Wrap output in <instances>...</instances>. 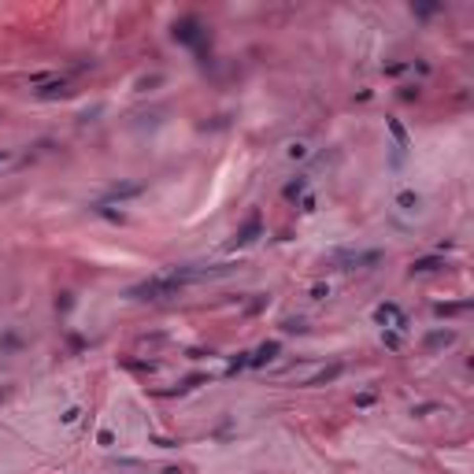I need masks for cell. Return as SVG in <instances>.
Segmentation results:
<instances>
[{
	"mask_svg": "<svg viewBox=\"0 0 474 474\" xmlns=\"http://www.w3.org/2000/svg\"><path fill=\"white\" fill-rule=\"evenodd\" d=\"M382 260V252H337L334 263L341 267V271H356V267H371Z\"/></svg>",
	"mask_w": 474,
	"mask_h": 474,
	"instance_id": "6da1fadb",
	"label": "cell"
},
{
	"mask_svg": "<svg viewBox=\"0 0 474 474\" xmlns=\"http://www.w3.org/2000/svg\"><path fill=\"white\" fill-rule=\"evenodd\" d=\"M175 41H182V45H200L204 41V26H200V19H178L175 23Z\"/></svg>",
	"mask_w": 474,
	"mask_h": 474,
	"instance_id": "7a4b0ae2",
	"label": "cell"
},
{
	"mask_svg": "<svg viewBox=\"0 0 474 474\" xmlns=\"http://www.w3.org/2000/svg\"><path fill=\"white\" fill-rule=\"evenodd\" d=\"M374 319L382 322V326H393V330H407V315L397 304H378L374 308Z\"/></svg>",
	"mask_w": 474,
	"mask_h": 474,
	"instance_id": "3957f363",
	"label": "cell"
},
{
	"mask_svg": "<svg viewBox=\"0 0 474 474\" xmlns=\"http://www.w3.org/2000/svg\"><path fill=\"white\" fill-rule=\"evenodd\" d=\"M260 233H263V219H260V215H252L248 223H245L241 230L233 233V241H230V248H245V245H252V241H256Z\"/></svg>",
	"mask_w": 474,
	"mask_h": 474,
	"instance_id": "277c9868",
	"label": "cell"
},
{
	"mask_svg": "<svg viewBox=\"0 0 474 474\" xmlns=\"http://www.w3.org/2000/svg\"><path fill=\"white\" fill-rule=\"evenodd\" d=\"M278 352H282V344H278V341H263L260 349H256V356H248V367H263V363H271Z\"/></svg>",
	"mask_w": 474,
	"mask_h": 474,
	"instance_id": "5b68a950",
	"label": "cell"
},
{
	"mask_svg": "<svg viewBox=\"0 0 474 474\" xmlns=\"http://www.w3.org/2000/svg\"><path fill=\"white\" fill-rule=\"evenodd\" d=\"M441 267H448L441 256H422V260H412V274H434Z\"/></svg>",
	"mask_w": 474,
	"mask_h": 474,
	"instance_id": "8992f818",
	"label": "cell"
},
{
	"mask_svg": "<svg viewBox=\"0 0 474 474\" xmlns=\"http://www.w3.org/2000/svg\"><path fill=\"white\" fill-rule=\"evenodd\" d=\"M452 341H456L452 330H434V334H426V349H448Z\"/></svg>",
	"mask_w": 474,
	"mask_h": 474,
	"instance_id": "52a82bcc",
	"label": "cell"
},
{
	"mask_svg": "<svg viewBox=\"0 0 474 474\" xmlns=\"http://www.w3.org/2000/svg\"><path fill=\"white\" fill-rule=\"evenodd\" d=\"M63 93H67V82H41V89H37V97L41 100H52V97H63Z\"/></svg>",
	"mask_w": 474,
	"mask_h": 474,
	"instance_id": "ba28073f",
	"label": "cell"
},
{
	"mask_svg": "<svg viewBox=\"0 0 474 474\" xmlns=\"http://www.w3.org/2000/svg\"><path fill=\"white\" fill-rule=\"evenodd\" d=\"M341 363H334V367H326V371H319L315 378H308V385H326V382H334V378H341Z\"/></svg>",
	"mask_w": 474,
	"mask_h": 474,
	"instance_id": "9c48e42d",
	"label": "cell"
},
{
	"mask_svg": "<svg viewBox=\"0 0 474 474\" xmlns=\"http://www.w3.org/2000/svg\"><path fill=\"white\" fill-rule=\"evenodd\" d=\"M141 189H145L141 182H130V185H115V189H112V200H122V197H137Z\"/></svg>",
	"mask_w": 474,
	"mask_h": 474,
	"instance_id": "30bf717a",
	"label": "cell"
},
{
	"mask_svg": "<svg viewBox=\"0 0 474 474\" xmlns=\"http://www.w3.org/2000/svg\"><path fill=\"white\" fill-rule=\"evenodd\" d=\"M304 189H308V178H296V182H289L286 189H282V193H286V200H296Z\"/></svg>",
	"mask_w": 474,
	"mask_h": 474,
	"instance_id": "8fae6325",
	"label": "cell"
},
{
	"mask_svg": "<svg viewBox=\"0 0 474 474\" xmlns=\"http://www.w3.org/2000/svg\"><path fill=\"white\" fill-rule=\"evenodd\" d=\"M397 204H400V208H407V211H415V208H419V193H412V189H404V193L397 197Z\"/></svg>",
	"mask_w": 474,
	"mask_h": 474,
	"instance_id": "7c38bea8",
	"label": "cell"
},
{
	"mask_svg": "<svg viewBox=\"0 0 474 474\" xmlns=\"http://www.w3.org/2000/svg\"><path fill=\"white\" fill-rule=\"evenodd\" d=\"M389 130H393V137H397V145H400V148H407V130H404L397 119H389Z\"/></svg>",
	"mask_w": 474,
	"mask_h": 474,
	"instance_id": "4fadbf2b",
	"label": "cell"
},
{
	"mask_svg": "<svg viewBox=\"0 0 474 474\" xmlns=\"http://www.w3.org/2000/svg\"><path fill=\"white\" fill-rule=\"evenodd\" d=\"M282 330H286V334H304V319H286V326H282Z\"/></svg>",
	"mask_w": 474,
	"mask_h": 474,
	"instance_id": "5bb4252c",
	"label": "cell"
},
{
	"mask_svg": "<svg viewBox=\"0 0 474 474\" xmlns=\"http://www.w3.org/2000/svg\"><path fill=\"white\" fill-rule=\"evenodd\" d=\"M241 367H248V352H241L237 359H230V371H226V374H237Z\"/></svg>",
	"mask_w": 474,
	"mask_h": 474,
	"instance_id": "9a60e30c",
	"label": "cell"
},
{
	"mask_svg": "<svg viewBox=\"0 0 474 474\" xmlns=\"http://www.w3.org/2000/svg\"><path fill=\"white\" fill-rule=\"evenodd\" d=\"M200 382H204V374H189L185 382L178 385V393H189V389H193V385H200Z\"/></svg>",
	"mask_w": 474,
	"mask_h": 474,
	"instance_id": "2e32d148",
	"label": "cell"
},
{
	"mask_svg": "<svg viewBox=\"0 0 474 474\" xmlns=\"http://www.w3.org/2000/svg\"><path fill=\"white\" fill-rule=\"evenodd\" d=\"M311 296H315V300H326V296H330V286H326V282H315V286H311Z\"/></svg>",
	"mask_w": 474,
	"mask_h": 474,
	"instance_id": "e0dca14e",
	"label": "cell"
},
{
	"mask_svg": "<svg viewBox=\"0 0 474 474\" xmlns=\"http://www.w3.org/2000/svg\"><path fill=\"white\" fill-rule=\"evenodd\" d=\"M463 308H467V304H437L434 311H437V315H456V311H463Z\"/></svg>",
	"mask_w": 474,
	"mask_h": 474,
	"instance_id": "ac0fdd59",
	"label": "cell"
},
{
	"mask_svg": "<svg viewBox=\"0 0 474 474\" xmlns=\"http://www.w3.org/2000/svg\"><path fill=\"white\" fill-rule=\"evenodd\" d=\"M160 82H163V78H160V74H152V78H141V82H137V89L145 93V89H152V85H160Z\"/></svg>",
	"mask_w": 474,
	"mask_h": 474,
	"instance_id": "d6986e66",
	"label": "cell"
},
{
	"mask_svg": "<svg viewBox=\"0 0 474 474\" xmlns=\"http://www.w3.org/2000/svg\"><path fill=\"white\" fill-rule=\"evenodd\" d=\"M412 11H415V15H422V19H426V15H434V11H441V8H437V4H415Z\"/></svg>",
	"mask_w": 474,
	"mask_h": 474,
	"instance_id": "ffe728a7",
	"label": "cell"
},
{
	"mask_svg": "<svg viewBox=\"0 0 474 474\" xmlns=\"http://www.w3.org/2000/svg\"><path fill=\"white\" fill-rule=\"evenodd\" d=\"M71 304H74V300H71V293H59V300H56V308H59V311H71Z\"/></svg>",
	"mask_w": 474,
	"mask_h": 474,
	"instance_id": "44dd1931",
	"label": "cell"
},
{
	"mask_svg": "<svg viewBox=\"0 0 474 474\" xmlns=\"http://www.w3.org/2000/svg\"><path fill=\"white\" fill-rule=\"evenodd\" d=\"M400 97H404V100H419V85H404Z\"/></svg>",
	"mask_w": 474,
	"mask_h": 474,
	"instance_id": "7402d4cb",
	"label": "cell"
},
{
	"mask_svg": "<svg viewBox=\"0 0 474 474\" xmlns=\"http://www.w3.org/2000/svg\"><path fill=\"white\" fill-rule=\"evenodd\" d=\"M78 415H82L78 407H67V412H63V422H67V426H74V422H78Z\"/></svg>",
	"mask_w": 474,
	"mask_h": 474,
	"instance_id": "603a6c76",
	"label": "cell"
},
{
	"mask_svg": "<svg viewBox=\"0 0 474 474\" xmlns=\"http://www.w3.org/2000/svg\"><path fill=\"white\" fill-rule=\"evenodd\" d=\"M430 412H437V404H419L415 407V415H430Z\"/></svg>",
	"mask_w": 474,
	"mask_h": 474,
	"instance_id": "cb8c5ba5",
	"label": "cell"
},
{
	"mask_svg": "<svg viewBox=\"0 0 474 474\" xmlns=\"http://www.w3.org/2000/svg\"><path fill=\"white\" fill-rule=\"evenodd\" d=\"M100 445H115V434L112 430H100Z\"/></svg>",
	"mask_w": 474,
	"mask_h": 474,
	"instance_id": "d4e9b609",
	"label": "cell"
},
{
	"mask_svg": "<svg viewBox=\"0 0 474 474\" xmlns=\"http://www.w3.org/2000/svg\"><path fill=\"white\" fill-rule=\"evenodd\" d=\"M356 404H359V407H367V404H374V393H363V397H356Z\"/></svg>",
	"mask_w": 474,
	"mask_h": 474,
	"instance_id": "484cf974",
	"label": "cell"
},
{
	"mask_svg": "<svg viewBox=\"0 0 474 474\" xmlns=\"http://www.w3.org/2000/svg\"><path fill=\"white\" fill-rule=\"evenodd\" d=\"M163 474H182V470H178V467H167V470H163Z\"/></svg>",
	"mask_w": 474,
	"mask_h": 474,
	"instance_id": "4316f807",
	"label": "cell"
}]
</instances>
